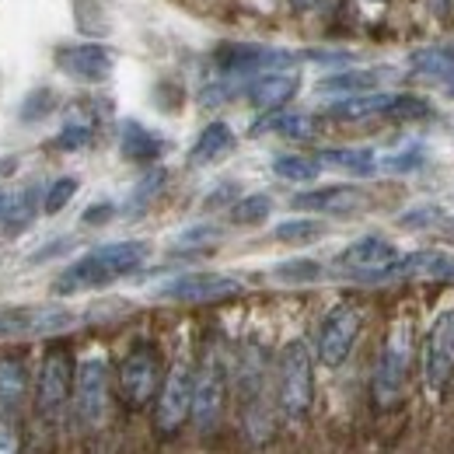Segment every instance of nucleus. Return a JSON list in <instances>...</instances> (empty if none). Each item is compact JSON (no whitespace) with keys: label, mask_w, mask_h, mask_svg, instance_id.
Here are the masks:
<instances>
[{"label":"nucleus","mask_w":454,"mask_h":454,"mask_svg":"<svg viewBox=\"0 0 454 454\" xmlns=\"http://www.w3.org/2000/svg\"><path fill=\"white\" fill-rule=\"evenodd\" d=\"M451 95H454V88H451Z\"/></svg>","instance_id":"nucleus-43"},{"label":"nucleus","mask_w":454,"mask_h":454,"mask_svg":"<svg viewBox=\"0 0 454 454\" xmlns=\"http://www.w3.org/2000/svg\"><path fill=\"white\" fill-rule=\"evenodd\" d=\"M398 224L402 227H437L444 224V210H437V207H416V210H409V214H402L398 217Z\"/></svg>","instance_id":"nucleus-35"},{"label":"nucleus","mask_w":454,"mask_h":454,"mask_svg":"<svg viewBox=\"0 0 454 454\" xmlns=\"http://www.w3.org/2000/svg\"><path fill=\"white\" fill-rule=\"evenodd\" d=\"M277 402L286 419H301L315 402V356L304 340H290L280 353Z\"/></svg>","instance_id":"nucleus-2"},{"label":"nucleus","mask_w":454,"mask_h":454,"mask_svg":"<svg viewBox=\"0 0 454 454\" xmlns=\"http://www.w3.org/2000/svg\"><path fill=\"white\" fill-rule=\"evenodd\" d=\"M57 67L81 84H102L113 77L115 57L98 43H74L57 50Z\"/></svg>","instance_id":"nucleus-13"},{"label":"nucleus","mask_w":454,"mask_h":454,"mask_svg":"<svg viewBox=\"0 0 454 454\" xmlns=\"http://www.w3.org/2000/svg\"><path fill=\"white\" fill-rule=\"evenodd\" d=\"M315 119L304 113H286V109H277V113H266L255 126L252 133L262 137V133H280L286 140H311L315 137Z\"/></svg>","instance_id":"nucleus-23"},{"label":"nucleus","mask_w":454,"mask_h":454,"mask_svg":"<svg viewBox=\"0 0 454 454\" xmlns=\"http://www.w3.org/2000/svg\"><path fill=\"white\" fill-rule=\"evenodd\" d=\"M273 214V200L266 192H252V196H241L234 207H231V221L241 227H255L262 224L266 217Z\"/></svg>","instance_id":"nucleus-29"},{"label":"nucleus","mask_w":454,"mask_h":454,"mask_svg":"<svg viewBox=\"0 0 454 454\" xmlns=\"http://www.w3.org/2000/svg\"><path fill=\"white\" fill-rule=\"evenodd\" d=\"M241 290L245 284L227 273H185V277H175L171 284H165L158 294L168 301H182V304H214V301L238 297Z\"/></svg>","instance_id":"nucleus-12"},{"label":"nucleus","mask_w":454,"mask_h":454,"mask_svg":"<svg viewBox=\"0 0 454 454\" xmlns=\"http://www.w3.org/2000/svg\"><path fill=\"white\" fill-rule=\"evenodd\" d=\"M28 395V371L21 364V356H0V409H21V402Z\"/></svg>","instance_id":"nucleus-24"},{"label":"nucleus","mask_w":454,"mask_h":454,"mask_svg":"<svg viewBox=\"0 0 454 454\" xmlns=\"http://www.w3.org/2000/svg\"><path fill=\"white\" fill-rule=\"evenodd\" d=\"M91 140H95V126H91V119L74 115V119L63 122V129L57 133L53 147H57V151H84Z\"/></svg>","instance_id":"nucleus-31"},{"label":"nucleus","mask_w":454,"mask_h":454,"mask_svg":"<svg viewBox=\"0 0 454 454\" xmlns=\"http://www.w3.org/2000/svg\"><path fill=\"white\" fill-rule=\"evenodd\" d=\"M77 322L70 308H0V340L14 336H50Z\"/></svg>","instance_id":"nucleus-11"},{"label":"nucleus","mask_w":454,"mask_h":454,"mask_svg":"<svg viewBox=\"0 0 454 454\" xmlns=\"http://www.w3.org/2000/svg\"><path fill=\"white\" fill-rule=\"evenodd\" d=\"M360 329H364V311L356 304H336L318 329V360L325 367H342L356 346Z\"/></svg>","instance_id":"nucleus-9"},{"label":"nucleus","mask_w":454,"mask_h":454,"mask_svg":"<svg viewBox=\"0 0 454 454\" xmlns=\"http://www.w3.org/2000/svg\"><path fill=\"white\" fill-rule=\"evenodd\" d=\"M70 385H74V360L63 346H50L35 378V409L43 419H59L67 402H70Z\"/></svg>","instance_id":"nucleus-7"},{"label":"nucleus","mask_w":454,"mask_h":454,"mask_svg":"<svg viewBox=\"0 0 454 454\" xmlns=\"http://www.w3.org/2000/svg\"><path fill=\"white\" fill-rule=\"evenodd\" d=\"M412 70L419 77H430V81H444L454 77V46H437V50H419L412 53Z\"/></svg>","instance_id":"nucleus-26"},{"label":"nucleus","mask_w":454,"mask_h":454,"mask_svg":"<svg viewBox=\"0 0 454 454\" xmlns=\"http://www.w3.org/2000/svg\"><path fill=\"white\" fill-rule=\"evenodd\" d=\"M395 91H364V95H349V98H336L329 106L333 119L342 122H364V119H388V106H392Z\"/></svg>","instance_id":"nucleus-20"},{"label":"nucleus","mask_w":454,"mask_h":454,"mask_svg":"<svg viewBox=\"0 0 454 454\" xmlns=\"http://www.w3.org/2000/svg\"><path fill=\"white\" fill-rule=\"evenodd\" d=\"M147 241H109L98 245L91 252H84L77 262H70L57 280H53V294H81V290H98V286L113 284L119 277L137 273L147 262Z\"/></svg>","instance_id":"nucleus-1"},{"label":"nucleus","mask_w":454,"mask_h":454,"mask_svg":"<svg viewBox=\"0 0 454 454\" xmlns=\"http://www.w3.org/2000/svg\"><path fill=\"white\" fill-rule=\"evenodd\" d=\"M381 81V70H360V67H349L340 74H329L318 81V95H333V98H349V95H364V91H374Z\"/></svg>","instance_id":"nucleus-22"},{"label":"nucleus","mask_w":454,"mask_h":454,"mask_svg":"<svg viewBox=\"0 0 454 454\" xmlns=\"http://www.w3.org/2000/svg\"><path fill=\"white\" fill-rule=\"evenodd\" d=\"M423 165V154L419 151H402V154H388L385 161H378V168L385 171H412Z\"/></svg>","instance_id":"nucleus-36"},{"label":"nucleus","mask_w":454,"mask_h":454,"mask_svg":"<svg viewBox=\"0 0 454 454\" xmlns=\"http://www.w3.org/2000/svg\"><path fill=\"white\" fill-rule=\"evenodd\" d=\"M322 234H325V224L322 221H311V217H294V221L277 224V231H273V238L286 241V245H308V241H315Z\"/></svg>","instance_id":"nucleus-32"},{"label":"nucleus","mask_w":454,"mask_h":454,"mask_svg":"<svg viewBox=\"0 0 454 454\" xmlns=\"http://www.w3.org/2000/svg\"><path fill=\"white\" fill-rule=\"evenodd\" d=\"M273 175L277 178H284V182H315L318 175H322V165H318V158H304V154H280L277 161H273Z\"/></svg>","instance_id":"nucleus-28"},{"label":"nucleus","mask_w":454,"mask_h":454,"mask_svg":"<svg viewBox=\"0 0 454 454\" xmlns=\"http://www.w3.org/2000/svg\"><path fill=\"white\" fill-rule=\"evenodd\" d=\"M161 388V356L158 346L151 342H137L126 360L119 364V398L126 402V409H144L151 405Z\"/></svg>","instance_id":"nucleus-3"},{"label":"nucleus","mask_w":454,"mask_h":454,"mask_svg":"<svg viewBox=\"0 0 454 454\" xmlns=\"http://www.w3.org/2000/svg\"><path fill=\"white\" fill-rule=\"evenodd\" d=\"M409 356H412V340H409V325H395L392 336L381 346V356L374 364V405L378 409H395L402 392H405V378H409Z\"/></svg>","instance_id":"nucleus-4"},{"label":"nucleus","mask_w":454,"mask_h":454,"mask_svg":"<svg viewBox=\"0 0 454 454\" xmlns=\"http://www.w3.org/2000/svg\"><path fill=\"white\" fill-rule=\"evenodd\" d=\"M290 53L284 50H270V46H224L217 53V67L224 77H255V74H266V70H277V67H290Z\"/></svg>","instance_id":"nucleus-15"},{"label":"nucleus","mask_w":454,"mask_h":454,"mask_svg":"<svg viewBox=\"0 0 454 454\" xmlns=\"http://www.w3.org/2000/svg\"><path fill=\"white\" fill-rule=\"evenodd\" d=\"M39 207H43V200H39V189H35V185L25 189V192H18V196L0 210L4 227H7V231H21V227H28L32 224V217L39 214Z\"/></svg>","instance_id":"nucleus-27"},{"label":"nucleus","mask_w":454,"mask_h":454,"mask_svg":"<svg viewBox=\"0 0 454 454\" xmlns=\"http://www.w3.org/2000/svg\"><path fill=\"white\" fill-rule=\"evenodd\" d=\"M227 395V371L217 353H207L203 364L192 371V412L189 419L196 423L200 434H210L221 423Z\"/></svg>","instance_id":"nucleus-5"},{"label":"nucleus","mask_w":454,"mask_h":454,"mask_svg":"<svg viewBox=\"0 0 454 454\" xmlns=\"http://www.w3.org/2000/svg\"><path fill=\"white\" fill-rule=\"evenodd\" d=\"M318 165H336V168L349 171V175H374L378 158L367 147H329V151L318 154Z\"/></svg>","instance_id":"nucleus-25"},{"label":"nucleus","mask_w":454,"mask_h":454,"mask_svg":"<svg viewBox=\"0 0 454 454\" xmlns=\"http://www.w3.org/2000/svg\"><path fill=\"white\" fill-rule=\"evenodd\" d=\"M217 234H221L217 227H189V231H182V234H178V241H175V245H178V248H189V245H203V241H214Z\"/></svg>","instance_id":"nucleus-38"},{"label":"nucleus","mask_w":454,"mask_h":454,"mask_svg":"<svg viewBox=\"0 0 454 454\" xmlns=\"http://www.w3.org/2000/svg\"><path fill=\"white\" fill-rule=\"evenodd\" d=\"M395 259H398V248L388 238H378V234L356 238L353 245H346L340 252V266L342 270L360 273V280H371L374 273H381V270L392 266Z\"/></svg>","instance_id":"nucleus-17"},{"label":"nucleus","mask_w":454,"mask_h":454,"mask_svg":"<svg viewBox=\"0 0 454 454\" xmlns=\"http://www.w3.org/2000/svg\"><path fill=\"white\" fill-rule=\"evenodd\" d=\"M0 454H21V434L7 416H0Z\"/></svg>","instance_id":"nucleus-37"},{"label":"nucleus","mask_w":454,"mask_h":454,"mask_svg":"<svg viewBox=\"0 0 454 454\" xmlns=\"http://www.w3.org/2000/svg\"><path fill=\"white\" fill-rule=\"evenodd\" d=\"M77 189H81V178H74V175H59V178H53L50 189L43 192V214H46V217H57L59 210L70 207V200L77 196Z\"/></svg>","instance_id":"nucleus-30"},{"label":"nucleus","mask_w":454,"mask_h":454,"mask_svg":"<svg viewBox=\"0 0 454 454\" xmlns=\"http://www.w3.org/2000/svg\"><path fill=\"white\" fill-rule=\"evenodd\" d=\"M113 203H95L91 210H84V224H106V221H113Z\"/></svg>","instance_id":"nucleus-39"},{"label":"nucleus","mask_w":454,"mask_h":454,"mask_svg":"<svg viewBox=\"0 0 454 454\" xmlns=\"http://www.w3.org/2000/svg\"><path fill=\"white\" fill-rule=\"evenodd\" d=\"M165 178H168V171H165V168H154L151 175H144V178L137 182V189H133L129 203H126V207H129V214H140V210H144V207H147V203H151V200L161 192Z\"/></svg>","instance_id":"nucleus-34"},{"label":"nucleus","mask_w":454,"mask_h":454,"mask_svg":"<svg viewBox=\"0 0 454 454\" xmlns=\"http://www.w3.org/2000/svg\"><path fill=\"white\" fill-rule=\"evenodd\" d=\"M231 151H234V129L227 126L224 119H217V122L203 126V133L196 137V144L189 151V165H214Z\"/></svg>","instance_id":"nucleus-21"},{"label":"nucleus","mask_w":454,"mask_h":454,"mask_svg":"<svg viewBox=\"0 0 454 454\" xmlns=\"http://www.w3.org/2000/svg\"><path fill=\"white\" fill-rule=\"evenodd\" d=\"M0 210H4V196H0Z\"/></svg>","instance_id":"nucleus-41"},{"label":"nucleus","mask_w":454,"mask_h":454,"mask_svg":"<svg viewBox=\"0 0 454 454\" xmlns=\"http://www.w3.org/2000/svg\"><path fill=\"white\" fill-rule=\"evenodd\" d=\"M318 4H322V0H290V7H294V11H315Z\"/></svg>","instance_id":"nucleus-40"},{"label":"nucleus","mask_w":454,"mask_h":454,"mask_svg":"<svg viewBox=\"0 0 454 454\" xmlns=\"http://www.w3.org/2000/svg\"><path fill=\"white\" fill-rule=\"evenodd\" d=\"M165 147H168V144H165L154 129H147L144 122H137V119H126L122 129H119V151H122L126 161L151 165V161H158V158L165 154Z\"/></svg>","instance_id":"nucleus-19"},{"label":"nucleus","mask_w":454,"mask_h":454,"mask_svg":"<svg viewBox=\"0 0 454 454\" xmlns=\"http://www.w3.org/2000/svg\"><path fill=\"white\" fill-rule=\"evenodd\" d=\"M454 374V308L441 311L423 342V381L430 392H441Z\"/></svg>","instance_id":"nucleus-10"},{"label":"nucleus","mask_w":454,"mask_h":454,"mask_svg":"<svg viewBox=\"0 0 454 454\" xmlns=\"http://www.w3.org/2000/svg\"><path fill=\"white\" fill-rule=\"evenodd\" d=\"M367 203V192L356 189V185H322V189H311V192H297L294 196V207L297 210H311V214H353Z\"/></svg>","instance_id":"nucleus-18"},{"label":"nucleus","mask_w":454,"mask_h":454,"mask_svg":"<svg viewBox=\"0 0 454 454\" xmlns=\"http://www.w3.org/2000/svg\"><path fill=\"white\" fill-rule=\"evenodd\" d=\"M371 4H385V0H371Z\"/></svg>","instance_id":"nucleus-42"},{"label":"nucleus","mask_w":454,"mask_h":454,"mask_svg":"<svg viewBox=\"0 0 454 454\" xmlns=\"http://www.w3.org/2000/svg\"><path fill=\"white\" fill-rule=\"evenodd\" d=\"M454 280V255L448 252H412V255H398L392 266H385L381 273L371 277V284H385V280Z\"/></svg>","instance_id":"nucleus-14"},{"label":"nucleus","mask_w":454,"mask_h":454,"mask_svg":"<svg viewBox=\"0 0 454 454\" xmlns=\"http://www.w3.org/2000/svg\"><path fill=\"white\" fill-rule=\"evenodd\" d=\"M74 405L84 427H102L109 412V364L106 356H88L74 371Z\"/></svg>","instance_id":"nucleus-8"},{"label":"nucleus","mask_w":454,"mask_h":454,"mask_svg":"<svg viewBox=\"0 0 454 454\" xmlns=\"http://www.w3.org/2000/svg\"><path fill=\"white\" fill-rule=\"evenodd\" d=\"M189 412H192V364L175 360L158 388V412H154L158 434H165V437L178 434L185 427Z\"/></svg>","instance_id":"nucleus-6"},{"label":"nucleus","mask_w":454,"mask_h":454,"mask_svg":"<svg viewBox=\"0 0 454 454\" xmlns=\"http://www.w3.org/2000/svg\"><path fill=\"white\" fill-rule=\"evenodd\" d=\"M273 277L284 284H315V280H322V266L315 259H290L273 270Z\"/></svg>","instance_id":"nucleus-33"},{"label":"nucleus","mask_w":454,"mask_h":454,"mask_svg":"<svg viewBox=\"0 0 454 454\" xmlns=\"http://www.w3.org/2000/svg\"><path fill=\"white\" fill-rule=\"evenodd\" d=\"M301 88V77L294 67H277V70H266V74H255L248 84H245V95L248 102L259 109V113H277L284 109L286 102L297 95Z\"/></svg>","instance_id":"nucleus-16"}]
</instances>
